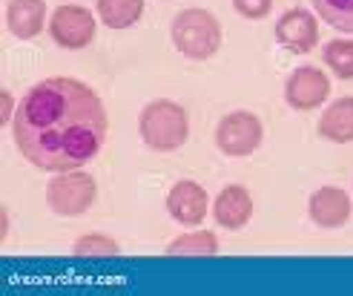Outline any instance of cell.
Returning a JSON list of instances; mask_svg holds the SVG:
<instances>
[{"instance_id": "obj_15", "label": "cell", "mask_w": 353, "mask_h": 296, "mask_svg": "<svg viewBox=\"0 0 353 296\" xmlns=\"http://www.w3.org/2000/svg\"><path fill=\"white\" fill-rule=\"evenodd\" d=\"M219 253V239L210 230L184 233L175 241H170L167 256H216Z\"/></svg>"}, {"instance_id": "obj_16", "label": "cell", "mask_w": 353, "mask_h": 296, "mask_svg": "<svg viewBox=\"0 0 353 296\" xmlns=\"http://www.w3.org/2000/svg\"><path fill=\"white\" fill-rule=\"evenodd\" d=\"M313 6L327 26L353 34V0H313Z\"/></svg>"}, {"instance_id": "obj_8", "label": "cell", "mask_w": 353, "mask_h": 296, "mask_svg": "<svg viewBox=\"0 0 353 296\" xmlns=\"http://www.w3.org/2000/svg\"><path fill=\"white\" fill-rule=\"evenodd\" d=\"M276 41L290 52H299V55L316 49V43H319V23H316V14L307 9L285 12L276 23Z\"/></svg>"}, {"instance_id": "obj_1", "label": "cell", "mask_w": 353, "mask_h": 296, "mask_svg": "<svg viewBox=\"0 0 353 296\" xmlns=\"http://www.w3.org/2000/svg\"><path fill=\"white\" fill-rule=\"evenodd\" d=\"M12 121L21 155L49 172L83 167L107 141V110L92 86L75 78L34 83Z\"/></svg>"}, {"instance_id": "obj_14", "label": "cell", "mask_w": 353, "mask_h": 296, "mask_svg": "<svg viewBox=\"0 0 353 296\" xmlns=\"http://www.w3.org/2000/svg\"><path fill=\"white\" fill-rule=\"evenodd\" d=\"M95 3L98 17L110 29H127L138 23L141 14H144V0H95Z\"/></svg>"}, {"instance_id": "obj_9", "label": "cell", "mask_w": 353, "mask_h": 296, "mask_svg": "<svg viewBox=\"0 0 353 296\" xmlns=\"http://www.w3.org/2000/svg\"><path fill=\"white\" fill-rule=\"evenodd\" d=\"M207 207H210V199H207V190L199 184V181H175L172 190L167 193V210L170 216L184 224V228H196V224L204 221L207 216Z\"/></svg>"}, {"instance_id": "obj_18", "label": "cell", "mask_w": 353, "mask_h": 296, "mask_svg": "<svg viewBox=\"0 0 353 296\" xmlns=\"http://www.w3.org/2000/svg\"><path fill=\"white\" fill-rule=\"evenodd\" d=\"M325 63L342 81L353 78V41H330L325 46Z\"/></svg>"}, {"instance_id": "obj_19", "label": "cell", "mask_w": 353, "mask_h": 296, "mask_svg": "<svg viewBox=\"0 0 353 296\" xmlns=\"http://www.w3.org/2000/svg\"><path fill=\"white\" fill-rule=\"evenodd\" d=\"M233 6L241 17H247V21H261V17L270 14L273 0H233Z\"/></svg>"}, {"instance_id": "obj_7", "label": "cell", "mask_w": 353, "mask_h": 296, "mask_svg": "<svg viewBox=\"0 0 353 296\" xmlns=\"http://www.w3.org/2000/svg\"><path fill=\"white\" fill-rule=\"evenodd\" d=\"M327 95H330V81L316 66H299L285 83V98L299 112L316 110Z\"/></svg>"}, {"instance_id": "obj_12", "label": "cell", "mask_w": 353, "mask_h": 296, "mask_svg": "<svg viewBox=\"0 0 353 296\" xmlns=\"http://www.w3.org/2000/svg\"><path fill=\"white\" fill-rule=\"evenodd\" d=\"M46 23V3L43 0H9L6 6V26L14 38L32 41L43 32Z\"/></svg>"}, {"instance_id": "obj_5", "label": "cell", "mask_w": 353, "mask_h": 296, "mask_svg": "<svg viewBox=\"0 0 353 296\" xmlns=\"http://www.w3.org/2000/svg\"><path fill=\"white\" fill-rule=\"evenodd\" d=\"M264 138V127L261 121L253 115V112H230L219 121L216 127V144L224 155H233V159H244V155H250L259 150Z\"/></svg>"}, {"instance_id": "obj_10", "label": "cell", "mask_w": 353, "mask_h": 296, "mask_svg": "<svg viewBox=\"0 0 353 296\" xmlns=\"http://www.w3.org/2000/svg\"><path fill=\"white\" fill-rule=\"evenodd\" d=\"M250 216H253V199L247 193V187L241 184L224 187L213 204V219L227 230H239L250 221Z\"/></svg>"}, {"instance_id": "obj_4", "label": "cell", "mask_w": 353, "mask_h": 296, "mask_svg": "<svg viewBox=\"0 0 353 296\" xmlns=\"http://www.w3.org/2000/svg\"><path fill=\"white\" fill-rule=\"evenodd\" d=\"M95 196H98L95 179L90 176V172H81V170L58 172V176L52 179L49 187H46V204L58 216H81V213H86L92 207Z\"/></svg>"}, {"instance_id": "obj_11", "label": "cell", "mask_w": 353, "mask_h": 296, "mask_svg": "<svg viewBox=\"0 0 353 296\" xmlns=\"http://www.w3.org/2000/svg\"><path fill=\"white\" fill-rule=\"evenodd\" d=\"M307 210L319 228H342L350 219V199L339 187H322L310 196Z\"/></svg>"}, {"instance_id": "obj_20", "label": "cell", "mask_w": 353, "mask_h": 296, "mask_svg": "<svg viewBox=\"0 0 353 296\" xmlns=\"http://www.w3.org/2000/svg\"><path fill=\"white\" fill-rule=\"evenodd\" d=\"M0 98H3V118H0V121L14 118V115H12V92H9V90H3V92H0Z\"/></svg>"}, {"instance_id": "obj_6", "label": "cell", "mask_w": 353, "mask_h": 296, "mask_svg": "<svg viewBox=\"0 0 353 296\" xmlns=\"http://www.w3.org/2000/svg\"><path fill=\"white\" fill-rule=\"evenodd\" d=\"M49 34L63 49H86L95 41V17L83 6L63 3L49 17Z\"/></svg>"}, {"instance_id": "obj_17", "label": "cell", "mask_w": 353, "mask_h": 296, "mask_svg": "<svg viewBox=\"0 0 353 296\" xmlns=\"http://www.w3.org/2000/svg\"><path fill=\"white\" fill-rule=\"evenodd\" d=\"M72 253L78 259H115L121 253V248H118L115 239L103 236V233H86L75 241Z\"/></svg>"}, {"instance_id": "obj_3", "label": "cell", "mask_w": 353, "mask_h": 296, "mask_svg": "<svg viewBox=\"0 0 353 296\" xmlns=\"http://www.w3.org/2000/svg\"><path fill=\"white\" fill-rule=\"evenodd\" d=\"M172 43L184 58L207 61L221 46V23L207 9H184L172 21Z\"/></svg>"}, {"instance_id": "obj_13", "label": "cell", "mask_w": 353, "mask_h": 296, "mask_svg": "<svg viewBox=\"0 0 353 296\" xmlns=\"http://www.w3.org/2000/svg\"><path fill=\"white\" fill-rule=\"evenodd\" d=\"M319 135L327 141L347 144L353 141V98H339L322 112L319 121Z\"/></svg>"}, {"instance_id": "obj_2", "label": "cell", "mask_w": 353, "mask_h": 296, "mask_svg": "<svg viewBox=\"0 0 353 296\" xmlns=\"http://www.w3.org/2000/svg\"><path fill=\"white\" fill-rule=\"evenodd\" d=\"M138 127H141L144 144L158 150V152L179 150L190 135V121H187L184 107L175 101H167V98L147 103L144 112H141Z\"/></svg>"}]
</instances>
